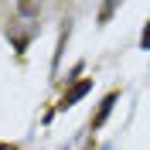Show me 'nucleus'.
Returning <instances> with one entry per match:
<instances>
[{"label":"nucleus","mask_w":150,"mask_h":150,"mask_svg":"<svg viewBox=\"0 0 150 150\" xmlns=\"http://www.w3.org/2000/svg\"><path fill=\"white\" fill-rule=\"evenodd\" d=\"M112 103H116V92H109V96H106V99H103V106H99V116H96V120H92V126H103V120H106V116H109Z\"/></svg>","instance_id":"f257e3e1"},{"label":"nucleus","mask_w":150,"mask_h":150,"mask_svg":"<svg viewBox=\"0 0 150 150\" xmlns=\"http://www.w3.org/2000/svg\"><path fill=\"white\" fill-rule=\"evenodd\" d=\"M143 48H150V28L143 31Z\"/></svg>","instance_id":"7ed1b4c3"},{"label":"nucleus","mask_w":150,"mask_h":150,"mask_svg":"<svg viewBox=\"0 0 150 150\" xmlns=\"http://www.w3.org/2000/svg\"><path fill=\"white\" fill-rule=\"evenodd\" d=\"M89 85H92V82H82V85H75L72 92H68L65 99H62V109H68V103H75V99H82V96L89 92Z\"/></svg>","instance_id":"f03ea898"}]
</instances>
